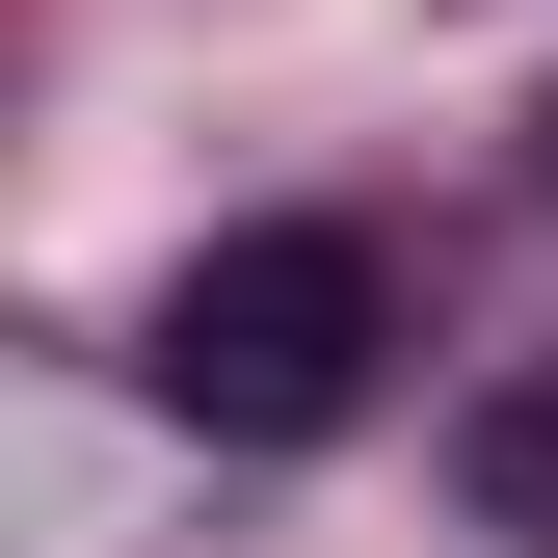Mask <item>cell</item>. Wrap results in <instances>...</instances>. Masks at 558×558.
<instances>
[{
	"instance_id": "cell-2",
	"label": "cell",
	"mask_w": 558,
	"mask_h": 558,
	"mask_svg": "<svg viewBox=\"0 0 558 558\" xmlns=\"http://www.w3.org/2000/svg\"><path fill=\"white\" fill-rule=\"evenodd\" d=\"M452 478H478V532H558V399H478Z\"/></svg>"
},
{
	"instance_id": "cell-1",
	"label": "cell",
	"mask_w": 558,
	"mask_h": 558,
	"mask_svg": "<svg viewBox=\"0 0 558 558\" xmlns=\"http://www.w3.org/2000/svg\"><path fill=\"white\" fill-rule=\"evenodd\" d=\"M373 345H399V266L345 240V214H266V240H214L160 293V426L319 452V426H373Z\"/></svg>"
}]
</instances>
